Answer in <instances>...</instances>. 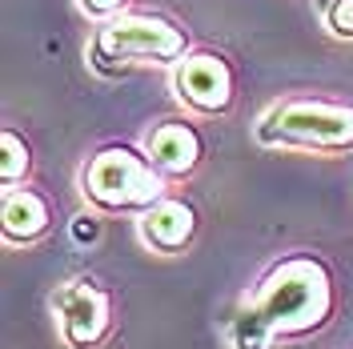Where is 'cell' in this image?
<instances>
[{
	"instance_id": "obj_9",
	"label": "cell",
	"mask_w": 353,
	"mask_h": 349,
	"mask_svg": "<svg viewBox=\"0 0 353 349\" xmlns=\"http://www.w3.org/2000/svg\"><path fill=\"white\" fill-rule=\"evenodd\" d=\"M52 229V201L32 189V185H17L0 193V237L8 249H21L41 241Z\"/></svg>"
},
{
	"instance_id": "obj_3",
	"label": "cell",
	"mask_w": 353,
	"mask_h": 349,
	"mask_svg": "<svg viewBox=\"0 0 353 349\" xmlns=\"http://www.w3.org/2000/svg\"><path fill=\"white\" fill-rule=\"evenodd\" d=\"M193 52V37L185 24H176L165 12H121L117 21L97 24L88 41V65L105 77L129 72L132 65H169L185 61Z\"/></svg>"
},
{
	"instance_id": "obj_6",
	"label": "cell",
	"mask_w": 353,
	"mask_h": 349,
	"mask_svg": "<svg viewBox=\"0 0 353 349\" xmlns=\"http://www.w3.org/2000/svg\"><path fill=\"white\" fill-rule=\"evenodd\" d=\"M57 329H61V341L68 349H97L109 341L112 333V297L109 289L97 281V277H68L52 289L48 297Z\"/></svg>"
},
{
	"instance_id": "obj_11",
	"label": "cell",
	"mask_w": 353,
	"mask_h": 349,
	"mask_svg": "<svg viewBox=\"0 0 353 349\" xmlns=\"http://www.w3.org/2000/svg\"><path fill=\"white\" fill-rule=\"evenodd\" d=\"M321 24L330 28V37H337V41H353V0H325Z\"/></svg>"
},
{
	"instance_id": "obj_10",
	"label": "cell",
	"mask_w": 353,
	"mask_h": 349,
	"mask_svg": "<svg viewBox=\"0 0 353 349\" xmlns=\"http://www.w3.org/2000/svg\"><path fill=\"white\" fill-rule=\"evenodd\" d=\"M0 153H4V161H0V189L28 185V177H32V145L12 125L0 129Z\"/></svg>"
},
{
	"instance_id": "obj_5",
	"label": "cell",
	"mask_w": 353,
	"mask_h": 349,
	"mask_svg": "<svg viewBox=\"0 0 353 349\" xmlns=\"http://www.w3.org/2000/svg\"><path fill=\"white\" fill-rule=\"evenodd\" d=\"M169 88H173L176 105L185 112L217 121L237 101V72H233L225 52H217V48H193L185 61H176L169 68Z\"/></svg>"
},
{
	"instance_id": "obj_4",
	"label": "cell",
	"mask_w": 353,
	"mask_h": 349,
	"mask_svg": "<svg viewBox=\"0 0 353 349\" xmlns=\"http://www.w3.org/2000/svg\"><path fill=\"white\" fill-rule=\"evenodd\" d=\"M253 137L265 149H305V153H350L353 101L333 97H281L257 117Z\"/></svg>"
},
{
	"instance_id": "obj_12",
	"label": "cell",
	"mask_w": 353,
	"mask_h": 349,
	"mask_svg": "<svg viewBox=\"0 0 353 349\" xmlns=\"http://www.w3.org/2000/svg\"><path fill=\"white\" fill-rule=\"evenodd\" d=\"M77 8L85 12L88 21L109 24V21H117L121 12H129V0H77Z\"/></svg>"
},
{
	"instance_id": "obj_8",
	"label": "cell",
	"mask_w": 353,
	"mask_h": 349,
	"mask_svg": "<svg viewBox=\"0 0 353 349\" xmlns=\"http://www.w3.org/2000/svg\"><path fill=\"white\" fill-rule=\"evenodd\" d=\"M137 237L145 241L153 253H165V257L185 253L193 245V237H197V209L185 197L165 193L153 209H145L137 217Z\"/></svg>"
},
{
	"instance_id": "obj_1",
	"label": "cell",
	"mask_w": 353,
	"mask_h": 349,
	"mask_svg": "<svg viewBox=\"0 0 353 349\" xmlns=\"http://www.w3.org/2000/svg\"><path fill=\"white\" fill-rule=\"evenodd\" d=\"M337 277L317 253H281L241 297L229 326L233 349H277L285 341H305L337 313Z\"/></svg>"
},
{
	"instance_id": "obj_7",
	"label": "cell",
	"mask_w": 353,
	"mask_h": 349,
	"mask_svg": "<svg viewBox=\"0 0 353 349\" xmlns=\"http://www.w3.org/2000/svg\"><path fill=\"white\" fill-rule=\"evenodd\" d=\"M141 153L149 157L157 173L165 181H189L205 161V137L193 121L185 117H169L145 129L141 137Z\"/></svg>"
},
{
	"instance_id": "obj_2",
	"label": "cell",
	"mask_w": 353,
	"mask_h": 349,
	"mask_svg": "<svg viewBox=\"0 0 353 349\" xmlns=\"http://www.w3.org/2000/svg\"><path fill=\"white\" fill-rule=\"evenodd\" d=\"M77 189L85 197L92 213L121 217L132 213L141 217L145 209H153L161 197L169 193V181L149 165V157L141 153V145H101L81 161L77 169Z\"/></svg>"
}]
</instances>
